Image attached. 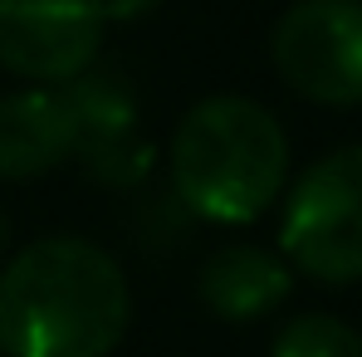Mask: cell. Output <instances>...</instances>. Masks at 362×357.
Segmentation results:
<instances>
[{
  "label": "cell",
  "instance_id": "cell-1",
  "mask_svg": "<svg viewBox=\"0 0 362 357\" xmlns=\"http://www.w3.org/2000/svg\"><path fill=\"white\" fill-rule=\"evenodd\" d=\"M122 264L78 235L25 245L0 274L5 357H108L127 333Z\"/></svg>",
  "mask_w": 362,
  "mask_h": 357
},
{
  "label": "cell",
  "instance_id": "cell-2",
  "mask_svg": "<svg viewBox=\"0 0 362 357\" xmlns=\"http://www.w3.org/2000/svg\"><path fill=\"white\" fill-rule=\"evenodd\" d=\"M289 177V142L279 118L235 93L201 98L172 137V186L181 206L216 226L259 221Z\"/></svg>",
  "mask_w": 362,
  "mask_h": 357
},
{
  "label": "cell",
  "instance_id": "cell-3",
  "mask_svg": "<svg viewBox=\"0 0 362 357\" xmlns=\"http://www.w3.org/2000/svg\"><path fill=\"white\" fill-rule=\"evenodd\" d=\"M279 250L308 279H362V142L328 152L299 177L284 201Z\"/></svg>",
  "mask_w": 362,
  "mask_h": 357
},
{
  "label": "cell",
  "instance_id": "cell-4",
  "mask_svg": "<svg viewBox=\"0 0 362 357\" xmlns=\"http://www.w3.org/2000/svg\"><path fill=\"white\" fill-rule=\"evenodd\" d=\"M274 69L303 98L362 103V0H299L269 35Z\"/></svg>",
  "mask_w": 362,
  "mask_h": 357
},
{
  "label": "cell",
  "instance_id": "cell-5",
  "mask_svg": "<svg viewBox=\"0 0 362 357\" xmlns=\"http://www.w3.org/2000/svg\"><path fill=\"white\" fill-rule=\"evenodd\" d=\"M98 0H0V64L35 83L88 74L103 45Z\"/></svg>",
  "mask_w": 362,
  "mask_h": 357
},
{
  "label": "cell",
  "instance_id": "cell-6",
  "mask_svg": "<svg viewBox=\"0 0 362 357\" xmlns=\"http://www.w3.org/2000/svg\"><path fill=\"white\" fill-rule=\"evenodd\" d=\"M78 108L69 88H20L0 98V177L30 181L78 152Z\"/></svg>",
  "mask_w": 362,
  "mask_h": 357
},
{
  "label": "cell",
  "instance_id": "cell-7",
  "mask_svg": "<svg viewBox=\"0 0 362 357\" xmlns=\"http://www.w3.org/2000/svg\"><path fill=\"white\" fill-rule=\"evenodd\" d=\"M289 264L264 250V245H221L206 254L201 264V303L216 313V318H230V323H250V318H264L269 308H279L289 298Z\"/></svg>",
  "mask_w": 362,
  "mask_h": 357
},
{
  "label": "cell",
  "instance_id": "cell-8",
  "mask_svg": "<svg viewBox=\"0 0 362 357\" xmlns=\"http://www.w3.org/2000/svg\"><path fill=\"white\" fill-rule=\"evenodd\" d=\"M274 357H362V333L328 313H308L279 333Z\"/></svg>",
  "mask_w": 362,
  "mask_h": 357
},
{
  "label": "cell",
  "instance_id": "cell-9",
  "mask_svg": "<svg viewBox=\"0 0 362 357\" xmlns=\"http://www.w3.org/2000/svg\"><path fill=\"white\" fill-rule=\"evenodd\" d=\"M157 0H98V10H103V20H137V15H147Z\"/></svg>",
  "mask_w": 362,
  "mask_h": 357
},
{
  "label": "cell",
  "instance_id": "cell-10",
  "mask_svg": "<svg viewBox=\"0 0 362 357\" xmlns=\"http://www.w3.org/2000/svg\"><path fill=\"white\" fill-rule=\"evenodd\" d=\"M0 245H5V216H0Z\"/></svg>",
  "mask_w": 362,
  "mask_h": 357
}]
</instances>
